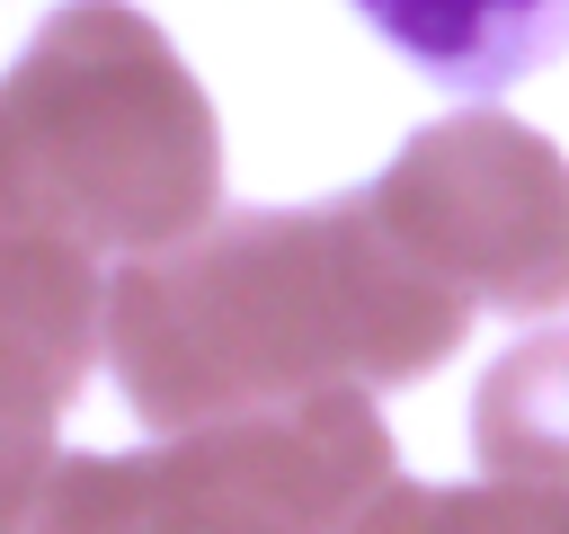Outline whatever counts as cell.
Instances as JSON below:
<instances>
[{
	"label": "cell",
	"instance_id": "cell-1",
	"mask_svg": "<svg viewBox=\"0 0 569 534\" xmlns=\"http://www.w3.org/2000/svg\"><path fill=\"white\" fill-rule=\"evenodd\" d=\"M471 329L373 196L302 214H231L116 285L107 338L151 427H213L311 392H382L445 365Z\"/></svg>",
	"mask_w": 569,
	"mask_h": 534
},
{
	"label": "cell",
	"instance_id": "cell-2",
	"mask_svg": "<svg viewBox=\"0 0 569 534\" xmlns=\"http://www.w3.org/2000/svg\"><path fill=\"white\" fill-rule=\"evenodd\" d=\"M9 107L36 116V134L18 142V196L53 205L62 231L151 249L187 240L213 214V116L187 62L133 9H62L53 36L18 62Z\"/></svg>",
	"mask_w": 569,
	"mask_h": 534
},
{
	"label": "cell",
	"instance_id": "cell-3",
	"mask_svg": "<svg viewBox=\"0 0 569 534\" xmlns=\"http://www.w3.org/2000/svg\"><path fill=\"white\" fill-rule=\"evenodd\" d=\"M391 481V436L365 392L213 418L151 463H80L89 534H356Z\"/></svg>",
	"mask_w": 569,
	"mask_h": 534
},
{
	"label": "cell",
	"instance_id": "cell-4",
	"mask_svg": "<svg viewBox=\"0 0 569 534\" xmlns=\"http://www.w3.org/2000/svg\"><path fill=\"white\" fill-rule=\"evenodd\" d=\"M373 214L471 303H569V160L516 116H445L365 187Z\"/></svg>",
	"mask_w": 569,
	"mask_h": 534
},
{
	"label": "cell",
	"instance_id": "cell-5",
	"mask_svg": "<svg viewBox=\"0 0 569 534\" xmlns=\"http://www.w3.org/2000/svg\"><path fill=\"white\" fill-rule=\"evenodd\" d=\"M356 18L453 98H498L569 53V0H356Z\"/></svg>",
	"mask_w": 569,
	"mask_h": 534
},
{
	"label": "cell",
	"instance_id": "cell-6",
	"mask_svg": "<svg viewBox=\"0 0 569 534\" xmlns=\"http://www.w3.org/2000/svg\"><path fill=\"white\" fill-rule=\"evenodd\" d=\"M471 445L489 481H525L569 507V329H542L480 374Z\"/></svg>",
	"mask_w": 569,
	"mask_h": 534
},
{
	"label": "cell",
	"instance_id": "cell-7",
	"mask_svg": "<svg viewBox=\"0 0 569 534\" xmlns=\"http://www.w3.org/2000/svg\"><path fill=\"white\" fill-rule=\"evenodd\" d=\"M356 534H569V507L525 490V481H480V490H409L391 481Z\"/></svg>",
	"mask_w": 569,
	"mask_h": 534
}]
</instances>
